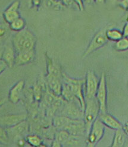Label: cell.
Instances as JSON below:
<instances>
[{
  "mask_svg": "<svg viewBox=\"0 0 128 147\" xmlns=\"http://www.w3.org/2000/svg\"><path fill=\"white\" fill-rule=\"evenodd\" d=\"M106 36L108 40L116 42L117 40L123 37V34L121 31L115 28H108L106 30Z\"/></svg>",
  "mask_w": 128,
  "mask_h": 147,
  "instance_id": "20",
  "label": "cell"
},
{
  "mask_svg": "<svg viewBox=\"0 0 128 147\" xmlns=\"http://www.w3.org/2000/svg\"><path fill=\"white\" fill-rule=\"evenodd\" d=\"M95 2L97 4H104L106 2V0H95Z\"/></svg>",
  "mask_w": 128,
  "mask_h": 147,
  "instance_id": "36",
  "label": "cell"
},
{
  "mask_svg": "<svg viewBox=\"0 0 128 147\" xmlns=\"http://www.w3.org/2000/svg\"><path fill=\"white\" fill-rule=\"evenodd\" d=\"M105 132V126L98 117L92 123L89 133L86 135V143L88 146L94 147L102 138Z\"/></svg>",
  "mask_w": 128,
  "mask_h": 147,
  "instance_id": "4",
  "label": "cell"
},
{
  "mask_svg": "<svg viewBox=\"0 0 128 147\" xmlns=\"http://www.w3.org/2000/svg\"><path fill=\"white\" fill-rule=\"evenodd\" d=\"M27 119L25 114H6L0 116V126L5 128L13 127Z\"/></svg>",
  "mask_w": 128,
  "mask_h": 147,
  "instance_id": "9",
  "label": "cell"
},
{
  "mask_svg": "<svg viewBox=\"0 0 128 147\" xmlns=\"http://www.w3.org/2000/svg\"><path fill=\"white\" fill-rule=\"evenodd\" d=\"M48 74L63 79V74H61L60 69L51 60H49L48 62Z\"/></svg>",
  "mask_w": 128,
  "mask_h": 147,
  "instance_id": "23",
  "label": "cell"
},
{
  "mask_svg": "<svg viewBox=\"0 0 128 147\" xmlns=\"http://www.w3.org/2000/svg\"><path fill=\"white\" fill-rule=\"evenodd\" d=\"M61 1L66 5H71L75 4L79 7V9H81V11L83 10L84 6L82 0H61Z\"/></svg>",
  "mask_w": 128,
  "mask_h": 147,
  "instance_id": "27",
  "label": "cell"
},
{
  "mask_svg": "<svg viewBox=\"0 0 128 147\" xmlns=\"http://www.w3.org/2000/svg\"><path fill=\"white\" fill-rule=\"evenodd\" d=\"M9 137L6 128L0 126V144H7L9 142Z\"/></svg>",
  "mask_w": 128,
  "mask_h": 147,
  "instance_id": "26",
  "label": "cell"
},
{
  "mask_svg": "<svg viewBox=\"0 0 128 147\" xmlns=\"http://www.w3.org/2000/svg\"><path fill=\"white\" fill-rule=\"evenodd\" d=\"M85 81V79H72L65 74H63V82L66 83L69 86L73 95L81 104L83 111L84 110L85 105V99L84 91Z\"/></svg>",
  "mask_w": 128,
  "mask_h": 147,
  "instance_id": "3",
  "label": "cell"
},
{
  "mask_svg": "<svg viewBox=\"0 0 128 147\" xmlns=\"http://www.w3.org/2000/svg\"><path fill=\"white\" fill-rule=\"evenodd\" d=\"M36 42L35 35L26 29L18 32L12 40L13 47L15 53L35 50Z\"/></svg>",
  "mask_w": 128,
  "mask_h": 147,
  "instance_id": "1",
  "label": "cell"
},
{
  "mask_svg": "<svg viewBox=\"0 0 128 147\" xmlns=\"http://www.w3.org/2000/svg\"><path fill=\"white\" fill-rule=\"evenodd\" d=\"M46 80L51 92L56 96H60L62 89L63 79L48 74L46 76Z\"/></svg>",
  "mask_w": 128,
  "mask_h": 147,
  "instance_id": "12",
  "label": "cell"
},
{
  "mask_svg": "<svg viewBox=\"0 0 128 147\" xmlns=\"http://www.w3.org/2000/svg\"><path fill=\"white\" fill-rule=\"evenodd\" d=\"M61 96L63 97L64 100L67 102L74 101L76 99L73 95L72 92H71L69 86L66 83L63 82L62 85Z\"/></svg>",
  "mask_w": 128,
  "mask_h": 147,
  "instance_id": "19",
  "label": "cell"
},
{
  "mask_svg": "<svg viewBox=\"0 0 128 147\" xmlns=\"http://www.w3.org/2000/svg\"><path fill=\"white\" fill-rule=\"evenodd\" d=\"M99 113V105L96 100V98H85V105L84 110V121L85 125L86 135L89 133L94 121L98 118Z\"/></svg>",
  "mask_w": 128,
  "mask_h": 147,
  "instance_id": "2",
  "label": "cell"
},
{
  "mask_svg": "<svg viewBox=\"0 0 128 147\" xmlns=\"http://www.w3.org/2000/svg\"><path fill=\"white\" fill-rule=\"evenodd\" d=\"M5 100L4 99L0 100V108H1L3 105V104L5 103Z\"/></svg>",
  "mask_w": 128,
  "mask_h": 147,
  "instance_id": "38",
  "label": "cell"
},
{
  "mask_svg": "<svg viewBox=\"0 0 128 147\" xmlns=\"http://www.w3.org/2000/svg\"><path fill=\"white\" fill-rule=\"evenodd\" d=\"M51 146L53 147H60V146H62V145L59 141H57L56 140H54L53 141Z\"/></svg>",
  "mask_w": 128,
  "mask_h": 147,
  "instance_id": "31",
  "label": "cell"
},
{
  "mask_svg": "<svg viewBox=\"0 0 128 147\" xmlns=\"http://www.w3.org/2000/svg\"><path fill=\"white\" fill-rule=\"evenodd\" d=\"M107 90L106 76L104 73H102L100 79L99 85L95 95L96 100L99 105L100 113L107 112Z\"/></svg>",
  "mask_w": 128,
  "mask_h": 147,
  "instance_id": "7",
  "label": "cell"
},
{
  "mask_svg": "<svg viewBox=\"0 0 128 147\" xmlns=\"http://www.w3.org/2000/svg\"><path fill=\"white\" fill-rule=\"evenodd\" d=\"M4 50V48L2 46L0 45V60H1L2 58V55L3 54Z\"/></svg>",
  "mask_w": 128,
  "mask_h": 147,
  "instance_id": "35",
  "label": "cell"
},
{
  "mask_svg": "<svg viewBox=\"0 0 128 147\" xmlns=\"http://www.w3.org/2000/svg\"><path fill=\"white\" fill-rule=\"evenodd\" d=\"M121 5L126 9H128V0H122Z\"/></svg>",
  "mask_w": 128,
  "mask_h": 147,
  "instance_id": "33",
  "label": "cell"
},
{
  "mask_svg": "<svg viewBox=\"0 0 128 147\" xmlns=\"http://www.w3.org/2000/svg\"><path fill=\"white\" fill-rule=\"evenodd\" d=\"M71 119L65 116H56L53 119V125L57 129H64Z\"/></svg>",
  "mask_w": 128,
  "mask_h": 147,
  "instance_id": "18",
  "label": "cell"
},
{
  "mask_svg": "<svg viewBox=\"0 0 128 147\" xmlns=\"http://www.w3.org/2000/svg\"><path fill=\"white\" fill-rule=\"evenodd\" d=\"M20 5L19 1L16 0L13 2L4 11V18L7 23H10L15 19L20 17L19 12Z\"/></svg>",
  "mask_w": 128,
  "mask_h": 147,
  "instance_id": "10",
  "label": "cell"
},
{
  "mask_svg": "<svg viewBox=\"0 0 128 147\" xmlns=\"http://www.w3.org/2000/svg\"><path fill=\"white\" fill-rule=\"evenodd\" d=\"M15 54L16 53L13 47H7L4 48L1 60L6 63L8 67L11 68L14 66Z\"/></svg>",
  "mask_w": 128,
  "mask_h": 147,
  "instance_id": "16",
  "label": "cell"
},
{
  "mask_svg": "<svg viewBox=\"0 0 128 147\" xmlns=\"http://www.w3.org/2000/svg\"><path fill=\"white\" fill-rule=\"evenodd\" d=\"M60 115L65 116L71 119H84V111L81 107H79L74 101H66L63 106Z\"/></svg>",
  "mask_w": 128,
  "mask_h": 147,
  "instance_id": "8",
  "label": "cell"
},
{
  "mask_svg": "<svg viewBox=\"0 0 128 147\" xmlns=\"http://www.w3.org/2000/svg\"><path fill=\"white\" fill-rule=\"evenodd\" d=\"M26 142L32 146H41L42 144L41 138L37 135H29L25 137Z\"/></svg>",
  "mask_w": 128,
  "mask_h": 147,
  "instance_id": "24",
  "label": "cell"
},
{
  "mask_svg": "<svg viewBox=\"0 0 128 147\" xmlns=\"http://www.w3.org/2000/svg\"><path fill=\"white\" fill-rule=\"evenodd\" d=\"M123 129L124 130V131L126 134L127 136H128V121L126 122L124 127H123Z\"/></svg>",
  "mask_w": 128,
  "mask_h": 147,
  "instance_id": "34",
  "label": "cell"
},
{
  "mask_svg": "<svg viewBox=\"0 0 128 147\" xmlns=\"http://www.w3.org/2000/svg\"><path fill=\"white\" fill-rule=\"evenodd\" d=\"M115 48L119 51H125L128 50V37H122L115 43Z\"/></svg>",
  "mask_w": 128,
  "mask_h": 147,
  "instance_id": "25",
  "label": "cell"
},
{
  "mask_svg": "<svg viewBox=\"0 0 128 147\" xmlns=\"http://www.w3.org/2000/svg\"><path fill=\"white\" fill-rule=\"evenodd\" d=\"M26 144V139L25 138H19L17 140L16 142V144L18 146L20 147H23V146H25V145Z\"/></svg>",
  "mask_w": 128,
  "mask_h": 147,
  "instance_id": "28",
  "label": "cell"
},
{
  "mask_svg": "<svg viewBox=\"0 0 128 147\" xmlns=\"http://www.w3.org/2000/svg\"><path fill=\"white\" fill-rule=\"evenodd\" d=\"M35 54V50L24 51L16 53L14 65L20 66L30 63L34 59Z\"/></svg>",
  "mask_w": 128,
  "mask_h": 147,
  "instance_id": "13",
  "label": "cell"
},
{
  "mask_svg": "<svg viewBox=\"0 0 128 147\" xmlns=\"http://www.w3.org/2000/svg\"><path fill=\"white\" fill-rule=\"evenodd\" d=\"M84 1H85V3L88 4H90L95 2V0H84Z\"/></svg>",
  "mask_w": 128,
  "mask_h": 147,
  "instance_id": "37",
  "label": "cell"
},
{
  "mask_svg": "<svg viewBox=\"0 0 128 147\" xmlns=\"http://www.w3.org/2000/svg\"><path fill=\"white\" fill-rule=\"evenodd\" d=\"M7 67L8 66L6 63L3 60H0V75L2 74V73L7 69Z\"/></svg>",
  "mask_w": 128,
  "mask_h": 147,
  "instance_id": "29",
  "label": "cell"
},
{
  "mask_svg": "<svg viewBox=\"0 0 128 147\" xmlns=\"http://www.w3.org/2000/svg\"><path fill=\"white\" fill-rule=\"evenodd\" d=\"M6 32V30L3 27H1L0 26V38L3 37V36L5 35Z\"/></svg>",
  "mask_w": 128,
  "mask_h": 147,
  "instance_id": "32",
  "label": "cell"
},
{
  "mask_svg": "<svg viewBox=\"0 0 128 147\" xmlns=\"http://www.w3.org/2000/svg\"><path fill=\"white\" fill-rule=\"evenodd\" d=\"M9 24L10 29L17 32L25 29L26 26L25 20L20 17L15 19Z\"/></svg>",
  "mask_w": 128,
  "mask_h": 147,
  "instance_id": "22",
  "label": "cell"
},
{
  "mask_svg": "<svg viewBox=\"0 0 128 147\" xmlns=\"http://www.w3.org/2000/svg\"><path fill=\"white\" fill-rule=\"evenodd\" d=\"M98 118L105 126H107L111 129L117 130L123 128V126L120 123V121L107 112L103 113H100Z\"/></svg>",
  "mask_w": 128,
  "mask_h": 147,
  "instance_id": "11",
  "label": "cell"
},
{
  "mask_svg": "<svg viewBox=\"0 0 128 147\" xmlns=\"http://www.w3.org/2000/svg\"><path fill=\"white\" fill-rule=\"evenodd\" d=\"M108 28V27H106L102 29L94 36L88 47L83 54V58L97 51L107 42L108 40L106 36V30Z\"/></svg>",
  "mask_w": 128,
  "mask_h": 147,
  "instance_id": "5",
  "label": "cell"
},
{
  "mask_svg": "<svg viewBox=\"0 0 128 147\" xmlns=\"http://www.w3.org/2000/svg\"><path fill=\"white\" fill-rule=\"evenodd\" d=\"M7 129L10 130L9 132L13 136L18 138H22L27 135L29 130V124L26 120H25L13 127L7 128Z\"/></svg>",
  "mask_w": 128,
  "mask_h": 147,
  "instance_id": "15",
  "label": "cell"
},
{
  "mask_svg": "<svg viewBox=\"0 0 128 147\" xmlns=\"http://www.w3.org/2000/svg\"><path fill=\"white\" fill-rule=\"evenodd\" d=\"M71 135L65 129H59L58 132H56L55 135V140L59 141L62 146L69 140Z\"/></svg>",
  "mask_w": 128,
  "mask_h": 147,
  "instance_id": "21",
  "label": "cell"
},
{
  "mask_svg": "<svg viewBox=\"0 0 128 147\" xmlns=\"http://www.w3.org/2000/svg\"><path fill=\"white\" fill-rule=\"evenodd\" d=\"M55 1H59V0H55Z\"/></svg>",
  "mask_w": 128,
  "mask_h": 147,
  "instance_id": "39",
  "label": "cell"
},
{
  "mask_svg": "<svg viewBox=\"0 0 128 147\" xmlns=\"http://www.w3.org/2000/svg\"><path fill=\"white\" fill-rule=\"evenodd\" d=\"M99 82L100 79L93 71H88L87 72L84 85L85 99L95 97Z\"/></svg>",
  "mask_w": 128,
  "mask_h": 147,
  "instance_id": "6",
  "label": "cell"
},
{
  "mask_svg": "<svg viewBox=\"0 0 128 147\" xmlns=\"http://www.w3.org/2000/svg\"><path fill=\"white\" fill-rule=\"evenodd\" d=\"M127 138V135L124 131L123 128L115 130V136L111 146L113 147H122L125 146Z\"/></svg>",
  "mask_w": 128,
  "mask_h": 147,
  "instance_id": "17",
  "label": "cell"
},
{
  "mask_svg": "<svg viewBox=\"0 0 128 147\" xmlns=\"http://www.w3.org/2000/svg\"><path fill=\"white\" fill-rule=\"evenodd\" d=\"M25 86V82L20 80L15 84L10 89L9 99V101L13 104H17L20 100L21 94Z\"/></svg>",
  "mask_w": 128,
  "mask_h": 147,
  "instance_id": "14",
  "label": "cell"
},
{
  "mask_svg": "<svg viewBox=\"0 0 128 147\" xmlns=\"http://www.w3.org/2000/svg\"><path fill=\"white\" fill-rule=\"evenodd\" d=\"M122 34L123 36L128 37V22L125 24V25L123 28Z\"/></svg>",
  "mask_w": 128,
  "mask_h": 147,
  "instance_id": "30",
  "label": "cell"
}]
</instances>
